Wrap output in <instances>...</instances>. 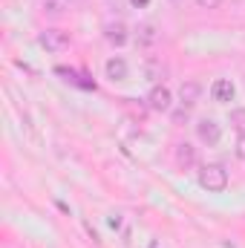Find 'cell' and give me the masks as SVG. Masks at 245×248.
Returning <instances> with one entry per match:
<instances>
[{
    "label": "cell",
    "instance_id": "cell-1",
    "mask_svg": "<svg viewBox=\"0 0 245 248\" xmlns=\"http://www.w3.org/2000/svg\"><path fill=\"white\" fill-rule=\"evenodd\" d=\"M199 185L208 187V190H214V193H219V190L228 187V170H225L222 165H202V170H199Z\"/></svg>",
    "mask_w": 245,
    "mask_h": 248
},
{
    "label": "cell",
    "instance_id": "cell-2",
    "mask_svg": "<svg viewBox=\"0 0 245 248\" xmlns=\"http://www.w3.org/2000/svg\"><path fill=\"white\" fill-rule=\"evenodd\" d=\"M196 136H199V141H205L208 147H214L222 139V127L214 122V119H202V122L196 124Z\"/></svg>",
    "mask_w": 245,
    "mask_h": 248
},
{
    "label": "cell",
    "instance_id": "cell-3",
    "mask_svg": "<svg viewBox=\"0 0 245 248\" xmlns=\"http://www.w3.org/2000/svg\"><path fill=\"white\" fill-rule=\"evenodd\" d=\"M38 41H41V46H46L49 52H61V49L69 46V35L61 32V29H46V32H41Z\"/></svg>",
    "mask_w": 245,
    "mask_h": 248
},
{
    "label": "cell",
    "instance_id": "cell-4",
    "mask_svg": "<svg viewBox=\"0 0 245 248\" xmlns=\"http://www.w3.org/2000/svg\"><path fill=\"white\" fill-rule=\"evenodd\" d=\"M147 104H150V110L168 113V110H170V90H168V87H153L150 95H147Z\"/></svg>",
    "mask_w": 245,
    "mask_h": 248
},
{
    "label": "cell",
    "instance_id": "cell-5",
    "mask_svg": "<svg viewBox=\"0 0 245 248\" xmlns=\"http://www.w3.org/2000/svg\"><path fill=\"white\" fill-rule=\"evenodd\" d=\"M211 95H214V101H234V84L231 81H225V78H219V81H214V87H211Z\"/></svg>",
    "mask_w": 245,
    "mask_h": 248
},
{
    "label": "cell",
    "instance_id": "cell-6",
    "mask_svg": "<svg viewBox=\"0 0 245 248\" xmlns=\"http://www.w3.org/2000/svg\"><path fill=\"white\" fill-rule=\"evenodd\" d=\"M104 35H107V41L116 44V46H124V44H127V26H124V23H107V26H104Z\"/></svg>",
    "mask_w": 245,
    "mask_h": 248
},
{
    "label": "cell",
    "instance_id": "cell-7",
    "mask_svg": "<svg viewBox=\"0 0 245 248\" xmlns=\"http://www.w3.org/2000/svg\"><path fill=\"white\" fill-rule=\"evenodd\" d=\"M199 93H202V87L196 84V81H184L182 87H179V98H182L184 107H190V104H196V98H199Z\"/></svg>",
    "mask_w": 245,
    "mask_h": 248
},
{
    "label": "cell",
    "instance_id": "cell-8",
    "mask_svg": "<svg viewBox=\"0 0 245 248\" xmlns=\"http://www.w3.org/2000/svg\"><path fill=\"white\" fill-rule=\"evenodd\" d=\"M176 162H179V168H193V165H196V150H193V144L182 141V144L176 147Z\"/></svg>",
    "mask_w": 245,
    "mask_h": 248
},
{
    "label": "cell",
    "instance_id": "cell-9",
    "mask_svg": "<svg viewBox=\"0 0 245 248\" xmlns=\"http://www.w3.org/2000/svg\"><path fill=\"white\" fill-rule=\"evenodd\" d=\"M104 69H107V78L110 81H124L127 78V63L122 58H110V61L104 63Z\"/></svg>",
    "mask_w": 245,
    "mask_h": 248
},
{
    "label": "cell",
    "instance_id": "cell-10",
    "mask_svg": "<svg viewBox=\"0 0 245 248\" xmlns=\"http://www.w3.org/2000/svg\"><path fill=\"white\" fill-rule=\"evenodd\" d=\"M156 41H159V35H156V26L144 23V26L138 29V44H156Z\"/></svg>",
    "mask_w": 245,
    "mask_h": 248
},
{
    "label": "cell",
    "instance_id": "cell-11",
    "mask_svg": "<svg viewBox=\"0 0 245 248\" xmlns=\"http://www.w3.org/2000/svg\"><path fill=\"white\" fill-rule=\"evenodd\" d=\"M231 127L243 136L245 133V107H237V110H231Z\"/></svg>",
    "mask_w": 245,
    "mask_h": 248
},
{
    "label": "cell",
    "instance_id": "cell-12",
    "mask_svg": "<svg viewBox=\"0 0 245 248\" xmlns=\"http://www.w3.org/2000/svg\"><path fill=\"white\" fill-rule=\"evenodd\" d=\"M237 156H240V159L245 162V133L240 136V139H237Z\"/></svg>",
    "mask_w": 245,
    "mask_h": 248
},
{
    "label": "cell",
    "instance_id": "cell-13",
    "mask_svg": "<svg viewBox=\"0 0 245 248\" xmlns=\"http://www.w3.org/2000/svg\"><path fill=\"white\" fill-rule=\"evenodd\" d=\"M196 3H199L202 9H216V6H219L222 0H196Z\"/></svg>",
    "mask_w": 245,
    "mask_h": 248
},
{
    "label": "cell",
    "instance_id": "cell-14",
    "mask_svg": "<svg viewBox=\"0 0 245 248\" xmlns=\"http://www.w3.org/2000/svg\"><path fill=\"white\" fill-rule=\"evenodd\" d=\"M173 122H176V124L187 122V107H184V110H179V113H173Z\"/></svg>",
    "mask_w": 245,
    "mask_h": 248
},
{
    "label": "cell",
    "instance_id": "cell-15",
    "mask_svg": "<svg viewBox=\"0 0 245 248\" xmlns=\"http://www.w3.org/2000/svg\"><path fill=\"white\" fill-rule=\"evenodd\" d=\"M46 9H49V15H58V12H61V6H58V3H49Z\"/></svg>",
    "mask_w": 245,
    "mask_h": 248
},
{
    "label": "cell",
    "instance_id": "cell-16",
    "mask_svg": "<svg viewBox=\"0 0 245 248\" xmlns=\"http://www.w3.org/2000/svg\"><path fill=\"white\" fill-rule=\"evenodd\" d=\"M130 3H133V6H136V9H144V6H147V3H150V0H130Z\"/></svg>",
    "mask_w": 245,
    "mask_h": 248
},
{
    "label": "cell",
    "instance_id": "cell-17",
    "mask_svg": "<svg viewBox=\"0 0 245 248\" xmlns=\"http://www.w3.org/2000/svg\"><path fill=\"white\" fill-rule=\"evenodd\" d=\"M147 248H162V243H159V240H153V243H150Z\"/></svg>",
    "mask_w": 245,
    "mask_h": 248
}]
</instances>
